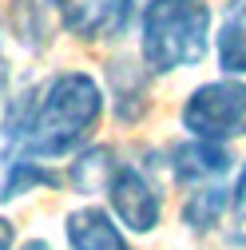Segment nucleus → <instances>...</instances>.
Wrapping results in <instances>:
<instances>
[{
  "label": "nucleus",
  "mask_w": 246,
  "mask_h": 250,
  "mask_svg": "<svg viewBox=\"0 0 246 250\" xmlns=\"http://www.w3.org/2000/svg\"><path fill=\"white\" fill-rule=\"evenodd\" d=\"M103 100L107 96L100 80L80 68L48 76L36 87L28 127L12 151H28L36 159H64V155L83 151L103 119Z\"/></svg>",
  "instance_id": "nucleus-1"
},
{
  "label": "nucleus",
  "mask_w": 246,
  "mask_h": 250,
  "mask_svg": "<svg viewBox=\"0 0 246 250\" xmlns=\"http://www.w3.org/2000/svg\"><path fill=\"white\" fill-rule=\"evenodd\" d=\"M139 60L151 76L199 68L210 52V4L206 0H143L135 12Z\"/></svg>",
  "instance_id": "nucleus-2"
},
{
  "label": "nucleus",
  "mask_w": 246,
  "mask_h": 250,
  "mask_svg": "<svg viewBox=\"0 0 246 250\" xmlns=\"http://www.w3.org/2000/svg\"><path fill=\"white\" fill-rule=\"evenodd\" d=\"M183 131L210 143H230L246 139V80L242 76H223L199 83L179 107Z\"/></svg>",
  "instance_id": "nucleus-3"
},
{
  "label": "nucleus",
  "mask_w": 246,
  "mask_h": 250,
  "mask_svg": "<svg viewBox=\"0 0 246 250\" xmlns=\"http://www.w3.org/2000/svg\"><path fill=\"white\" fill-rule=\"evenodd\" d=\"M103 195H107V207L119 218L123 230L151 234V230L159 227V218H163V195H159V187L151 183V175L143 167L115 163V171H111V179L103 187Z\"/></svg>",
  "instance_id": "nucleus-4"
},
{
  "label": "nucleus",
  "mask_w": 246,
  "mask_h": 250,
  "mask_svg": "<svg viewBox=\"0 0 246 250\" xmlns=\"http://www.w3.org/2000/svg\"><path fill=\"white\" fill-rule=\"evenodd\" d=\"M56 16L60 28L83 44L119 40L131 24V12L123 8V0H56Z\"/></svg>",
  "instance_id": "nucleus-5"
},
{
  "label": "nucleus",
  "mask_w": 246,
  "mask_h": 250,
  "mask_svg": "<svg viewBox=\"0 0 246 250\" xmlns=\"http://www.w3.org/2000/svg\"><path fill=\"white\" fill-rule=\"evenodd\" d=\"M103 80L111 91V115L119 123H139L151 107V68L143 60L115 56L103 64Z\"/></svg>",
  "instance_id": "nucleus-6"
},
{
  "label": "nucleus",
  "mask_w": 246,
  "mask_h": 250,
  "mask_svg": "<svg viewBox=\"0 0 246 250\" xmlns=\"http://www.w3.org/2000/svg\"><path fill=\"white\" fill-rule=\"evenodd\" d=\"M171 179L175 183H187V187H203V183H219L230 171V151L226 143H210V139H187L171 151Z\"/></svg>",
  "instance_id": "nucleus-7"
},
{
  "label": "nucleus",
  "mask_w": 246,
  "mask_h": 250,
  "mask_svg": "<svg viewBox=\"0 0 246 250\" xmlns=\"http://www.w3.org/2000/svg\"><path fill=\"white\" fill-rule=\"evenodd\" d=\"M68 250H135L123 234L119 218L103 207H76L64 218Z\"/></svg>",
  "instance_id": "nucleus-8"
},
{
  "label": "nucleus",
  "mask_w": 246,
  "mask_h": 250,
  "mask_svg": "<svg viewBox=\"0 0 246 250\" xmlns=\"http://www.w3.org/2000/svg\"><path fill=\"white\" fill-rule=\"evenodd\" d=\"M214 56L226 76L246 80V0H226L214 32Z\"/></svg>",
  "instance_id": "nucleus-9"
},
{
  "label": "nucleus",
  "mask_w": 246,
  "mask_h": 250,
  "mask_svg": "<svg viewBox=\"0 0 246 250\" xmlns=\"http://www.w3.org/2000/svg\"><path fill=\"white\" fill-rule=\"evenodd\" d=\"M60 179L52 167H44L36 155L28 151H4V171H0V203H12V199H24L28 191L36 187H60Z\"/></svg>",
  "instance_id": "nucleus-10"
},
{
  "label": "nucleus",
  "mask_w": 246,
  "mask_h": 250,
  "mask_svg": "<svg viewBox=\"0 0 246 250\" xmlns=\"http://www.w3.org/2000/svg\"><path fill=\"white\" fill-rule=\"evenodd\" d=\"M56 0H12V36L28 52H44L56 32Z\"/></svg>",
  "instance_id": "nucleus-11"
},
{
  "label": "nucleus",
  "mask_w": 246,
  "mask_h": 250,
  "mask_svg": "<svg viewBox=\"0 0 246 250\" xmlns=\"http://www.w3.org/2000/svg\"><path fill=\"white\" fill-rule=\"evenodd\" d=\"M230 210V191H223L219 183H203L183 199V227L195 234H210L214 227L223 223V214Z\"/></svg>",
  "instance_id": "nucleus-12"
},
{
  "label": "nucleus",
  "mask_w": 246,
  "mask_h": 250,
  "mask_svg": "<svg viewBox=\"0 0 246 250\" xmlns=\"http://www.w3.org/2000/svg\"><path fill=\"white\" fill-rule=\"evenodd\" d=\"M111 171H115V155L107 147H83L68 163V183L76 187L80 195H91V191H103L107 187Z\"/></svg>",
  "instance_id": "nucleus-13"
},
{
  "label": "nucleus",
  "mask_w": 246,
  "mask_h": 250,
  "mask_svg": "<svg viewBox=\"0 0 246 250\" xmlns=\"http://www.w3.org/2000/svg\"><path fill=\"white\" fill-rule=\"evenodd\" d=\"M230 214L238 218V223H246V163L238 167V179L230 187Z\"/></svg>",
  "instance_id": "nucleus-14"
},
{
  "label": "nucleus",
  "mask_w": 246,
  "mask_h": 250,
  "mask_svg": "<svg viewBox=\"0 0 246 250\" xmlns=\"http://www.w3.org/2000/svg\"><path fill=\"white\" fill-rule=\"evenodd\" d=\"M0 250H16V227L0 214Z\"/></svg>",
  "instance_id": "nucleus-15"
},
{
  "label": "nucleus",
  "mask_w": 246,
  "mask_h": 250,
  "mask_svg": "<svg viewBox=\"0 0 246 250\" xmlns=\"http://www.w3.org/2000/svg\"><path fill=\"white\" fill-rule=\"evenodd\" d=\"M20 250H52V246H48V242H44V238H28V242H24V246H20Z\"/></svg>",
  "instance_id": "nucleus-16"
},
{
  "label": "nucleus",
  "mask_w": 246,
  "mask_h": 250,
  "mask_svg": "<svg viewBox=\"0 0 246 250\" xmlns=\"http://www.w3.org/2000/svg\"><path fill=\"white\" fill-rule=\"evenodd\" d=\"M139 4H143V0H123V8H127V12H131V16H135V12H139Z\"/></svg>",
  "instance_id": "nucleus-17"
}]
</instances>
